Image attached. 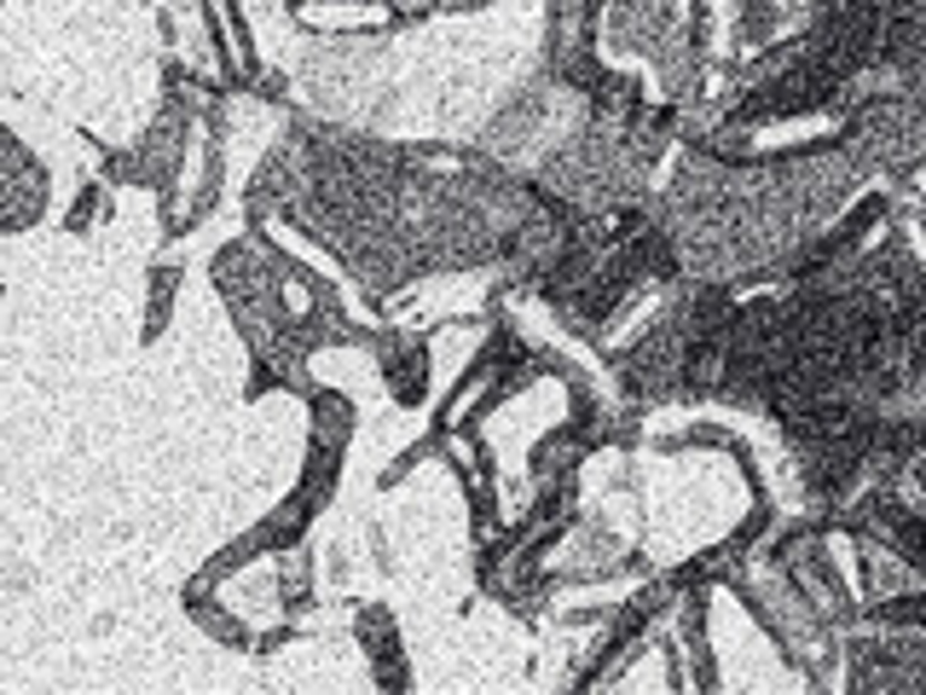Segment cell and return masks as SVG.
I'll return each mask as SVG.
<instances>
[{
	"instance_id": "cell-1",
	"label": "cell",
	"mask_w": 926,
	"mask_h": 695,
	"mask_svg": "<svg viewBox=\"0 0 926 695\" xmlns=\"http://www.w3.org/2000/svg\"><path fill=\"white\" fill-rule=\"evenodd\" d=\"M371 354H377V371L389 382L394 406H423L429 400V343L418 330H371Z\"/></svg>"
},
{
	"instance_id": "cell-2",
	"label": "cell",
	"mask_w": 926,
	"mask_h": 695,
	"mask_svg": "<svg viewBox=\"0 0 926 695\" xmlns=\"http://www.w3.org/2000/svg\"><path fill=\"white\" fill-rule=\"evenodd\" d=\"M353 632H359V643H366V661H371V678L377 684H405V650H400V626H394V614L382 609V603H366L353 614Z\"/></svg>"
},
{
	"instance_id": "cell-3",
	"label": "cell",
	"mask_w": 926,
	"mask_h": 695,
	"mask_svg": "<svg viewBox=\"0 0 926 695\" xmlns=\"http://www.w3.org/2000/svg\"><path fill=\"white\" fill-rule=\"evenodd\" d=\"M301 400H307V418H313V441L348 452V441H353V400L342 389H325V382H313Z\"/></svg>"
},
{
	"instance_id": "cell-4",
	"label": "cell",
	"mask_w": 926,
	"mask_h": 695,
	"mask_svg": "<svg viewBox=\"0 0 926 695\" xmlns=\"http://www.w3.org/2000/svg\"><path fill=\"white\" fill-rule=\"evenodd\" d=\"M186 614H192V621H197L203 632H209L215 643H232V650H255V643H261V637H255V632H249V626L238 621V614L215 609L209 585H192V591H186Z\"/></svg>"
},
{
	"instance_id": "cell-5",
	"label": "cell",
	"mask_w": 926,
	"mask_h": 695,
	"mask_svg": "<svg viewBox=\"0 0 926 695\" xmlns=\"http://www.w3.org/2000/svg\"><path fill=\"white\" fill-rule=\"evenodd\" d=\"M174 296H179V273H174V267H151V290H145V330H140V343H157L163 330H168Z\"/></svg>"
},
{
	"instance_id": "cell-6",
	"label": "cell",
	"mask_w": 926,
	"mask_h": 695,
	"mask_svg": "<svg viewBox=\"0 0 926 695\" xmlns=\"http://www.w3.org/2000/svg\"><path fill=\"white\" fill-rule=\"evenodd\" d=\"M105 215V180H88L82 186V197H75V209L64 215V232H75V238H82V232Z\"/></svg>"
}]
</instances>
